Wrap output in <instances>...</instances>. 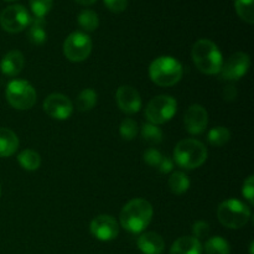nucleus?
Wrapping results in <instances>:
<instances>
[{"label":"nucleus","instance_id":"nucleus-8","mask_svg":"<svg viewBox=\"0 0 254 254\" xmlns=\"http://www.w3.org/2000/svg\"><path fill=\"white\" fill-rule=\"evenodd\" d=\"M92 51V40L86 32L73 31L64 42V55L71 62H82Z\"/></svg>","mask_w":254,"mask_h":254},{"label":"nucleus","instance_id":"nucleus-29","mask_svg":"<svg viewBox=\"0 0 254 254\" xmlns=\"http://www.w3.org/2000/svg\"><path fill=\"white\" fill-rule=\"evenodd\" d=\"M119 133L124 140H131V139L135 138L136 133H138V124L130 118L124 119L119 127Z\"/></svg>","mask_w":254,"mask_h":254},{"label":"nucleus","instance_id":"nucleus-4","mask_svg":"<svg viewBox=\"0 0 254 254\" xmlns=\"http://www.w3.org/2000/svg\"><path fill=\"white\" fill-rule=\"evenodd\" d=\"M207 159V149L196 139H183L174 150V160L184 169L200 168Z\"/></svg>","mask_w":254,"mask_h":254},{"label":"nucleus","instance_id":"nucleus-27","mask_svg":"<svg viewBox=\"0 0 254 254\" xmlns=\"http://www.w3.org/2000/svg\"><path fill=\"white\" fill-rule=\"evenodd\" d=\"M235 7L238 16L246 21L247 24L252 25L254 22V7L253 0H235Z\"/></svg>","mask_w":254,"mask_h":254},{"label":"nucleus","instance_id":"nucleus-17","mask_svg":"<svg viewBox=\"0 0 254 254\" xmlns=\"http://www.w3.org/2000/svg\"><path fill=\"white\" fill-rule=\"evenodd\" d=\"M202 245L192 236L180 237L173 243L170 254H202Z\"/></svg>","mask_w":254,"mask_h":254},{"label":"nucleus","instance_id":"nucleus-28","mask_svg":"<svg viewBox=\"0 0 254 254\" xmlns=\"http://www.w3.org/2000/svg\"><path fill=\"white\" fill-rule=\"evenodd\" d=\"M30 7L34 17H44L51 11L54 6V0H29Z\"/></svg>","mask_w":254,"mask_h":254},{"label":"nucleus","instance_id":"nucleus-5","mask_svg":"<svg viewBox=\"0 0 254 254\" xmlns=\"http://www.w3.org/2000/svg\"><path fill=\"white\" fill-rule=\"evenodd\" d=\"M217 217L221 225L231 230H238L247 225L251 218V210L240 200L230 198L220 203L217 208Z\"/></svg>","mask_w":254,"mask_h":254},{"label":"nucleus","instance_id":"nucleus-18","mask_svg":"<svg viewBox=\"0 0 254 254\" xmlns=\"http://www.w3.org/2000/svg\"><path fill=\"white\" fill-rule=\"evenodd\" d=\"M19 148V138L12 130L0 128V158H9L14 155Z\"/></svg>","mask_w":254,"mask_h":254},{"label":"nucleus","instance_id":"nucleus-30","mask_svg":"<svg viewBox=\"0 0 254 254\" xmlns=\"http://www.w3.org/2000/svg\"><path fill=\"white\" fill-rule=\"evenodd\" d=\"M210 225L207 222H205V221H197L192 226V237H195L198 241L205 240V238H207L210 236Z\"/></svg>","mask_w":254,"mask_h":254},{"label":"nucleus","instance_id":"nucleus-16","mask_svg":"<svg viewBox=\"0 0 254 254\" xmlns=\"http://www.w3.org/2000/svg\"><path fill=\"white\" fill-rule=\"evenodd\" d=\"M25 66V57L20 51H10L2 57L0 62V69L5 76L15 77L22 71Z\"/></svg>","mask_w":254,"mask_h":254},{"label":"nucleus","instance_id":"nucleus-1","mask_svg":"<svg viewBox=\"0 0 254 254\" xmlns=\"http://www.w3.org/2000/svg\"><path fill=\"white\" fill-rule=\"evenodd\" d=\"M153 213V206L149 201L144 198H134L122 208L119 220L124 230L136 235L143 232L150 225Z\"/></svg>","mask_w":254,"mask_h":254},{"label":"nucleus","instance_id":"nucleus-21","mask_svg":"<svg viewBox=\"0 0 254 254\" xmlns=\"http://www.w3.org/2000/svg\"><path fill=\"white\" fill-rule=\"evenodd\" d=\"M17 161L21 165V168L27 171L37 170L40 168V165H41V158H40L39 153H36L35 150H31V149L22 150L17 155Z\"/></svg>","mask_w":254,"mask_h":254},{"label":"nucleus","instance_id":"nucleus-13","mask_svg":"<svg viewBox=\"0 0 254 254\" xmlns=\"http://www.w3.org/2000/svg\"><path fill=\"white\" fill-rule=\"evenodd\" d=\"M184 124L186 130L192 135H198L205 131L208 124V114L200 104H192L188 108L184 116Z\"/></svg>","mask_w":254,"mask_h":254},{"label":"nucleus","instance_id":"nucleus-9","mask_svg":"<svg viewBox=\"0 0 254 254\" xmlns=\"http://www.w3.org/2000/svg\"><path fill=\"white\" fill-rule=\"evenodd\" d=\"M31 16L24 5H9L0 14V25L5 31L10 34L21 32L29 26Z\"/></svg>","mask_w":254,"mask_h":254},{"label":"nucleus","instance_id":"nucleus-14","mask_svg":"<svg viewBox=\"0 0 254 254\" xmlns=\"http://www.w3.org/2000/svg\"><path fill=\"white\" fill-rule=\"evenodd\" d=\"M117 104L122 112L127 114H135L141 108V98L138 91L130 86L119 87L116 93Z\"/></svg>","mask_w":254,"mask_h":254},{"label":"nucleus","instance_id":"nucleus-7","mask_svg":"<svg viewBox=\"0 0 254 254\" xmlns=\"http://www.w3.org/2000/svg\"><path fill=\"white\" fill-rule=\"evenodd\" d=\"M176 111H178L176 99L171 96L161 94L149 102L145 108V117L149 123L159 126L171 121L176 114Z\"/></svg>","mask_w":254,"mask_h":254},{"label":"nucleus","instance_id":"nucleus-31","mask_svg":"<svg viewBox=\"0 0 254 254\" xmlns=\"http://www.w3.org/2000/svg\"><path fill=\"white\" fill-rule=\"evenodd\" d=\"M161 159H163V155L160 154V151L154 148L148 149L144 153V161L150 166H159Z\"/></svg>","mask_w":254,"mask_h":254},{"label":"nucleus","instance_id":"nucleus-36","mask_svg":"<svg viewBox=\"0 0 254 254\" xmlns=\"http://www.w3.org/2000/svg\"><path fill=\"white\" fill-rule=\"evenodd\" d=\"M5 1H16V0H5Z\"/></svg>","mask_w":254,"mask_h":254},{"label":"nucleus","instance_id":"nucleus-33","mask_svg":"<svg viewBox=\"0 0 254 254\" xmlns=\"http://www.w3.org/2000/svg\"><path fill=\"white\" fill-rule=\"evenodd\" d=\"M242 193L243 196L246 197V200L250 201L251 205L254 203V176L251 175L248 176L247 180L245 181L243 184V188H242Z\"/></svg>","mask_w":254,"mask_h":254},{"label":"nucleus","instance_id":"nucleus-20","mask_svg":"<svg viewBox=\"0 0 254 254\" xmlns=\"http://www.w3.org/2000/svg\"><path fill=\"white\" fill-rule=\"evenodd\" d=\"M169 188L175 195H183L190 188V180L183 171H175L169 178Z\"/></svg>","mask_w":254,"mask_h":254},{"label":"nucleus","instance_id":"nucleus-2","mask_svg":"<svg viewBox=\"0 0 254 254\" xmlns=\"http://www.w3.org/2000/svg\"><path fill=\"white\" fill-rule=\"evenodd\" d=\"M191 56L198 71L205 74H217L222 68V54L217 45L208 39L197 40L192 46Z\"/></svg>","mask_w":254,"mask_h":254},{"label":"nucleus","instance_id":"nucleus-15","mask_svg":"<svg viewBox=\"0 0 254 254\" xmlns=\"http://www.w3.org/2000/svg\"><path fill=\"white\" fill-rule=\"evenodd\" d=\"M138 248L143 254H161L165 248V242L159 233L145 232L138 238Z\"/></svg>","mask_w":254,"mask_h":254},{"label":"nucleus","instance_id":"nucleus-34","mask_svg":"<svg viewBox=\"0 0 254 254\" xmlns=\"http://www.w3.org/2000/svg\"><path fill=\"white\" fill-rule=\"evenodd\" d=\"M159 170H160V173L163 174H169L173 171L174 169V161L173 159L169 158V156H163V159H161L160 164H159Z\"/></svg>","mask_w":254,"mask_h":254},{"label":"nucleus","instance_id":"nucleus-19","mask_svg":"<svg viewBox=\"0 0 254 254\" xmlns=\"http://www.w3.org/2000/svg\"><path fill=\"white\" fill-rule=\"evenodd\" d=\"M46 21L44 17H32L30 21L29 40L34 45H42L47 40V32L45 30Z\"/></svg>","mask_w":254,"mask_h":254},{"label":"nucleus","instance_id":"nucleus-6","mask_svg":"<svg viewBox=\"0 0 254 254\" xmlns=\"http://www.w3.org/2000/svg\"><path fill=\"white\" fill-rule=\"evenodd\" d=\"M5 96L10 106L19 111H27L36 103V91L29 82L22 79L9 82Z\"/></svg>","mask_w":254,"mask_h":254},{"label":"nucleus","instance_id":"nucleus-3","mask_svg":"<svg viewBox=\"0 0 254 254\" xmlns=\"http://www.w3.org/2000/svg\"><path fill=\"white\" fill-rule=\"evenodd\" d=\"M184 73L183 66L176 59L170 56H160L149 66V76L155 84L160 87L175 86Z\"/></svg>","mask_w":254,"mask_h":254},{"label":"nucleus","instance_id":"nucleus-22","mask_svg":"<svg viewBox=\"0 0 254 254\" xmlns=\"http://www.w3.org/2000/svg\"><path fill=\"white\" fill-rule=\"evenodd\" d=\"M77 21H78V25L84 31L88 32L94 31L99 26V17L97 12L93 11V10H82L79 12L78 17H77Z\"/></svg>","mask_w":254,"mask_h":254},{"label":"nucleus","instance_id":"nucleus-11","mask_svg":"<svg viewBox=\"0 0 254 254\" xmlns=\"http://www.w3.org/2000/svg\"><path fill=\"white\" fill-rule=\"evenodd\" d=\"M44 111L51 118L66 121L72 116L73 104L71 99L61 93H52L44 101Z\"/></svg>","mask_w":254,"mask_h":254},{"label":"nucleus","instance_id":"nucleus-12","mask_svg":"<svg viewBox=\"0 0 254 254\" xmlns=\"http://www.w3.org/2000/svg\"><path fill=\"white\" fill-rule=\"evenodd\" d=\"M91 233L99 241L109 242L116 240L119 233V226L116 218L109 215H101L93 218L89 226Z\"/></svg>","mask_w":254,"mask_h":254},{"label":"nucleus","instance_id":"nucleus-26","mask_svg":"<svg viewBox=\"0 0 254 254\" xmlns=\"http://www.w3.org/2000/svg\"><path fill=\"white\" fill-rule=\"evenodd\" d=\"M231 139V133L225 127L212 128L207 134V140L213 146H222L227 144Z\"/></svg>","mask_w":254,"mask_h":254},{"label":"nucleus","instance_id":"nucleus-10","mask_svg":"<svg viewBox=\"0 0 254 254\" xmlns=\"http://www.w3.org/2000/svg\"><path fill=\"white\" fill-rule=\"evenodd\" d=\"M251 67V59L245 52H236L223 62L220 74L223 79L237 81L246 76Z\"/></svg>","mask_w":254,"mask_h":254},{"label":"nucleus","instance_id":"nucleus-25","mask_svg":"<svg viewBox=\"0 0 254 254\" xmlns=\"http://www.w3.org/2000/svg\"><path fill=\"white\" fill-rule=\"evenodd\" d=\"M205 253L206 254H230L231 247L226 240H223L220 236L210 238L205 243Z\"/></svg>","mask_w":254,"mask_h":254},{"label":"nucleus","instance_id":"nucleus-37","mask_svg":"<svg viewBox=\"0 0 254 254\" xmlns=\"http://www.w3.org/2000/svg\"><path fill=\"white\" fill-rule=\"evenodd\" d=\"M0 196H1V188H0Z\"/></svg>","mask_w":254,"mask_h":254},{"label":"nucleus","instance_id":"nucleus-24","mask_svg":"<svg viewBox=\"0 0 254 254\" xmlns=\"http://www.w3.org/2000/svg\"><path fill=\"white\" fill-rule=\"evenodd\" d=\"M97 104V93L92 88H86L78 94L76 99L77 109L81 112H88Z\"/></svg>","mask_w":254,"mask_h":254},{"label":"nucleus","instance_id":"nucleus-35","mask_svg":"<svg viewBox=\"0 0 254 254\" xmlns=\"http://www.w3.org/2000/svg\"><path fill=\"white\" fill-rule=\"evenodd\" d=\"M76 2H78L79 5H84V6H89V5H93L97 0H74Z\"/></svg>","mask_w":254,"mask_h":254},{"label":"nucleus","instance_id":"nucleus-23","mask_svg":"<svg viewBox=\"0 0 254 254\" xmlns=\"http://www.w3.org/2000/svg\"><path fill=\"white\" fill-rule=\"evenodd\" d=\"M140 134L143 140L146 141L148 144H151V145H158V144H160L163 141V131L155 124H143Z\"/></svg>","mask_w":254,"mask_h":254},{"label":"nucleus","instance_id":"nucleus-32","mask_svg":"<svg viewBox=\"0 0 254 254\" xmlns=\"http://www.w3.org/2000/svg\"><path fill=\"white\" fill-rule=\"evenodd\" d=\"M103 2L109 11L116 14L123 12L128 6V0H103Z\"/></svg>","mask_w":254,"mask_h":254}]
</instances>
